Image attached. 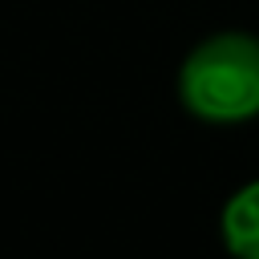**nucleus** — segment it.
Returning <instances> with one entry per match:
<instances>
[{"label": "nucleus", "mask_w": 259, "mask_h": 259, "mask_svg": "<svg viewBox=\"0 0 259 259\" xmlns=\"http://www.w3.org/2000/svg\"><path fill=\"white\" fill-rule=\"evenodd\" d=\"M178 97L214 125L259 117V36L231 28L194 45L178 69Z\"/></svg>", "instance_id": "nucleus-1"}, {"label": "nucleus", "mask_w": 259, "mask_h": 259, "mask_svg": "<svg viewBox=\"0 0 259 259\" xmlns=\"http://www.w3.org/2000/svg\"><path fill=\"white\" fill-rule=\"evenodd\" d=\"M223 243L235 259H259V178L239 186L223 206Z\"/></svg>", "instance_id": "nucleus-2"}]
</instances>
